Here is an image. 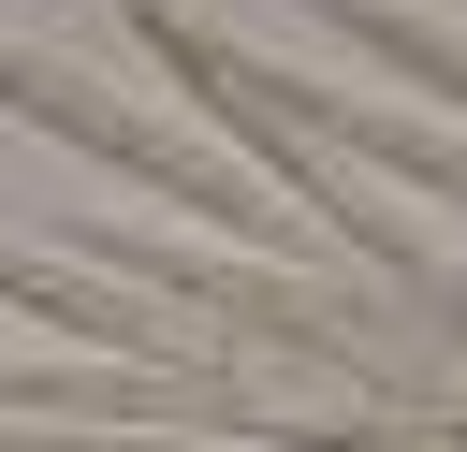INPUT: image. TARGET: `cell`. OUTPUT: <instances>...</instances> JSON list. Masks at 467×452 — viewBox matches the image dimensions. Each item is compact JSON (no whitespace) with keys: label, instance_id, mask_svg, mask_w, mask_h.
<instances>
[{"label":"cell","instance_id":"obj_1","mask_svg":"<svg viewBox=\"0 0 467 452\" xmlns=\"http://www.w3.org/2000/svg\"><path fill=\"white\" fill-rule=\"evenodd\" d=\"M0 117H29V131H58V146H88V160H117V175H146L161 204H190V219H234L248 248H277V204H248V175H234V160H204V146H175V131H146L131 102H102V87H73L58 58H15V44H0Z\"/></svg>","mask_w":467,"mask_h":452},{"label":"cell","instance_id":"obj_2","mask_svg":"<svg viewBox=\"0 0 467 452\" xmlns=\"http://www.w3.org/2000/svg\"><path fill=\"white\" fill-rule=\"evenodd\" d=\"M321 29H350L365 58H394V73H423V87H452L467 102V29H423V15H394V0H306Z\"/></svg>","mask_w":467,"mask_h":452},{"label":"cell","instance_id":"obj_3","mask_svg":"<svg viewBox=\"0 0 467 452\" xmlns=\"http://www.w3.org/2000/svg\"><path fill=\"white\" fill-rule=\"evenodd\" d=\"M0 306L58 321V335H88V350H146V321H117V292H88V277H58V262H15V248H0Z\"/></svg>","mask_w":467,"mask_h":452}]
</instances>
